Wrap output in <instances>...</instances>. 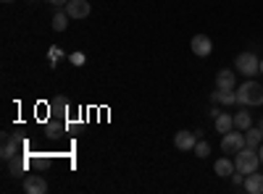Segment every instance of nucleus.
<instances>
[{
    "instance_id": "obj_1",
    "label": "nucleus",
    "mask_w": 263,
    "mask_h": 194,
    "mask_svg": "<svg viewBox=\"0 0 263 194\" xmlns=\"http://www.w3.org/2000/svg\"><path fill=\"white\" fill-rule=\"evenodd\" d=\"M237 102L245 105V107L263 105V84L253 81V79H248L245 84H239V87H237Z\"/></svg>"
},
{
    "instance_id": "obj_2",
    "label": "nucleus",
    "mask_w": 263,
    "mask_h": 194,
    "mask_svg": "<svg viewBox=\"0 0 263 194\" xmlns=\"http://www.w3.org/2000/svg\"><path fill=\"white\" fill-rule=\"evenodd\" d=\"M258 165H260V155H258V149H253V147H242L239 153L234 155V168L239 170V174H253V170H258Z\"/></svg>"
},
{
    "instance_id": "obj_3",
    "label": "nucleus",
    "mask_w": 263,
    "mask_h": 194,
    "mask_svg": "<svg viewBox=\"0 0 263 194\" xmlns=\"http://www.w3.org/2000/svg\"><path fill=\"white\" fill-rule=\"evenodd\" d=\"M234 69L250 79V76L260 74V60H258V55H255V53L245 50V53H239V55L234 58Z\"/></svg>"
},
{
    "instance_id": "obj_4",
    "label": "nucleus",
    "mask_w": 263,
    "mask_h": 194,
    "mask_svg": "<svg viewBox=\"0 0 263 194\" xmlns=\"http://www.w3.org/2000/svg\"><path fill=\"white\" fill-rule=\"evenodd\" d=\"M242 147H248V144H245V132H239V128H232V132L224 134V139H221L224 155H237Z\"/></svg>"
},
{
    "instance_id": "obj_5",
    "label": "nucleus",
    "mask_w": 263,
    "mask_h": 194,
    "mask_svg": "<svg viewBox=\"0 0 263 194\" xmlns=\"http://www.w3.org/2000/svg\"><path fill=\"white\" fill-rule=\"evenodd\" d=\"M192 53H195L197 58H208V55L213 53V42H211V37H205V34H195V37H192Z\"/></svg>"
},
{
    "instance_id": "obj_6",
    "label": "nucleus",
    "mask_w": 263,
    "mask_h": 194,
    "mask_svg": "<svg viewBox=\"0 0 263 194\" xmlns=\"http://www.w3.org/2000/svg\"><path fill=\"white\" fill-rule=\"evenodd\" d=\"M66 13H69L71 18H87L90 16V3H87V0H69V3H66V8H63Z\"/></svg>"
},
{
    "instance_id": "obj_7",
    "label": "nucleus",
    "mask_w": 263,
    "mask_h": 194,
    "mask_svg": "<svg viewBox=\"0 0 263 194\" xmlns=\"http://www.w3.org/2000/svg\"><path fill=\"white\" fill-rule=\"evenodd\" d=\"M174 144H177V149H182V153H187V149H195L197 134H192V132H177V134H174Z\"/></svg>"
},
{
    "instance_id": "obj_8",
    "label": "nucleus",
    "mask_w": 263,
    "mask_h": 194,
    "mask_svg": "<svg viewBox=\"0 0 263 194\" xmlns=\"http://www.w3.org/2000/svg\"><path fill=\"white\" fill-rule=\"evenodd\" d=\"M242 189H245L248 194H263V174H258V170L248 174V176H245Z\"/></svg>"
},
{
    "instance_id": "obj_9",
    "label": "nucleus",
    "mask_w": 263,
    "mask_h": 194,
    "mask_svg": "<svg viewBox=\"0 0 263 194\" xmlns=\"http://www.w3.org/2000/svg\"><path fill=\"white\" fill-rule=\"evenodd\" d=\"M24 191L27 194H45L48 191V181L42 176H27L24 179Z\"/></svg>"
},
{
    "instance_id": "obj_10",
    "label": "nucleus",
    "mask_w": 263,
    "mask_h": 194,
    "mask_svg": "<svg viewBox=\"0 0 263 194\" xmlns=\"http://www.w3.org/2000/svg\"><path fill=\"white\" fill-rule=\"evenodd\" d=\"M213 170H216V176H221V179H232V174H234V163L229 160V158H218L216 163H213Z\"/></svg>"
},
{
    "instance_id": "obj_11",
    "label": "nucleus",
    "mask_w": 263,
    "mask_h": 194,
    "mask_svg": "<svg viewBox=\"0 0 263 194\" xmlns=\"http://www.w3.org/2000/svg\"><path fill=\"white\" fill-rule=\"evenodd\" d=\"M213 126H216V132H218V134H227V132H232V128H234V116H229V113H218V116L213 118Z\"/></svg>"
},
{
    "instance_id": "obj_12",
    "label": "nucleus",
    "mask_w": 263,
    "mask_h": 194,
    "mask_svg": "<svg viewBox=\"0 0 263 194\" xmlns=\"http://www.w3.org/2000/svg\"><path fill=\"white\" fill-rule=\"evenodd\" d=\"M211 102L234 105V102H237V92H234V90H216V92H211Z\"/></svg>"
},
{
    "instance_id": "obj_13",
    "label": "nucleus",
    "mask_w": 263,
    "mask_h": 194,
    "mask_svg": "<svg viewBox=\"0 0 263 194\" xmlns=\"http://www.w3.org/2000/svg\"><path fill=\"white\" fill-rule=\"evenodd\" d=\"M216 90H234V71L221 69L216 74Z\"/></svg>"
},
{
    "instance_id": "obj_14",
    "label": "nucleus",
    "mask_w": 263,
    "mask_h": 194,
    "mask_svg": "<svg viewBox=\"0 0 263 194\" xmlns=\"http://www.w3.org/2000/svg\"><path fill=\"white\" fill-rule=\"evenodd\" d=\"M260 142H263L260 128H258V126H250L248 132H245V144H248V147H253V149H258V147H260Z\"/></svg>"
},
{
    "instance_id": "obj_15",
    "label": "nucleus",
    "mask_w": 263,
    "mask_h": 194,
    "mask_svg": "<svg viewBox=\"0 0 263 194\" xmlns=\"http://www.w3.org/2000/svg\"><path fill=\"white\" fill-rule=\"evenodd\" d=\"M250 126H253V118H250L248 111H239V113L234 116V128H239V132H248Z\"/></svg>"
},
{
    "instance_id": "obj_16",
    "label": "nucleus",
    "mask_w": 263,
    "mask_h": 194,
    "mask_svg": "<svg viewBox=\"0 0 263 194\" xmlns=\"http://www.w3.org/2000/svg\"><path fill=\"white\" fill-rule=\"evenodd\" d=\"M16 153H18V142L13 137H6V142H3V160H13Z\"/></svg>"
},
{
    "instance_id": "obj_17",
    "label": "nucleus",
    "mask_w": 263,
    "mask_h": 194,
    "mask_svg": "<svg viewBox=\"0 0 263 194\" xmlns=\"http://www.w3.org/2000/svg\"><path fill=\"white\" fill-rule=\"evenodd\" d=\"M69 13H66V11H58L55 16H53V29L55 32H66V29H69Z\"/></svg>"
},
{
    "instance_id": "obj_18",
    "label": "nucleus",
    "mask_w": 263,
    "mask_h": 194,
    "mask_svg": "<svg viewBox=\"0 0 263 194\" xmlns=\"http://www.w3.org/2000/svg\"><path fill=\"white\" fill-rule=\"evenodd\" d=\"M192 153H195L197 158H208V155H211V147H208V142L197 139V144H195V149H192Z\"/></svg>"
},
{
    "instance_id": "obj_19",
    "label": "nucleus",
    "mask_w": 263,
    "mask_h": 194,
    "mask_svg": "<svg viewBox=\"0 0 263 194\" xmlns=\"http://www.w3.org/2000/svg\"><path fill=\"white\" fill-rule=\"evenodd\" d=\"M232 184H234V186H242V184H245V174L234 170V174H232Z\"/></svg>"
},
{
    "instance_id": "obj_20",
    "label": "nucleus",
    "mask_w": 263,
    "mask_h": 194,
    "mask_svg": "<svg viewBox=\"0 0 263 194\" xmlns=\"http://www.w3.org/2000/svg\"><path fill=\"white\" fill-rule=\"evenodd\" d=\"M71 63H74V66H82V63H84V55H82V53H74V55H71Z\"/></svg>"
},
{
    "instance_id": "obj_21",
    "label": "nucleus",
    "mask_w": 263,
    "mask_h": 194,
    "mask_svg": "<svg viewBox=\"0 0 263 194\" xmlns=\"http://www.w3.org/2000/svg\"><path fill=\"white\" fill-rule=\"evenodd\" d=\"M11 170L13 174H21V170H24V163H11Z\"/></svg>"
},
{
    "instance_id": "obj_22",
    "label": "nucleus",
    "mask_w": 263,
    "mask_h": 194,
    "mask_svg": "<svg viewBox=\"0 0 263 194\" xmlns=\"http://www.w3.org/2000/svg\"><path fill=\"white\" fill-rule=\"evenodd\" d=\"M48 3H53V6H58V8H61V6L69 3V0H48Z\"/></svg>"
},
{
    "instance_id": "obj_23",
    "label": "nucleus",
    "mask_w": 263,
    "mask_h": 194,
    "mask_svg": "<svg viewBox=\"0 0 263 194\" xmlns=\"http://www.w3.org/2000/svg\"><path fill=\"white\" fill-rule=\"evenodd\" d=\"M218 113H221V111H218V107H216V105H213V107H211V111H208V116H211V118H216Z\"/></svg>"
},
{
    "instance_id": "obj_24",
    "label": "nucleus",
    "mask_w": 263,
    "mask_h": 194,
    "mask_svg": "<svg viewBox=\"0 0 263 194\" xmlns=\"http://www.w3.org/2000/svg\"><path fill=\"white\" fill-rule=\"evenodd\" d=\"M258 155H260V163H263V142H260V147H258Z\"/></svg>"
},
{
    "instance_id": "obj_25",
    "label": "nucleus",
    "mask_w": 263,
    "mask_h": 194,
    "mask_svg": "<svg viewBox=\"0 0 263 194\" xmlns=\"http://www.w3.org/2000/svg\"><path fill=\"white\" fill-rule=\"evenodd\" d=\"M258 128H260V134H263V118H260V121H258Z\"/></svg>"
},
{
    "instance_id": "obj_26",
    "label": "nucleus",
    "mask_w": 263,
    "mask_h": 194,
    "mask_svg": "<svg viewBox=\"0 0 263 194\" xmlns=\"http://www.w3.org/2000/svg\"><path fill=\"white\" fill-rule=\"evenodd\" d=\"M260 74H263V58H260Z\"/></svg>"
},
{
    "instance_id": "obj_27",
    "label": "nucleus",
    "mask_w": 263,
    "mask_h": 194,
    "mask_svg": "<svg viewBox=\"0 0 263 194\" xmlns=\"http://www.w3.org/2000/svg\"><path fill=\"white\" fill-rule=\"evenodd\" d=\"M3 3H11V0H3Z\"/></svg>"
}]
</instances>
